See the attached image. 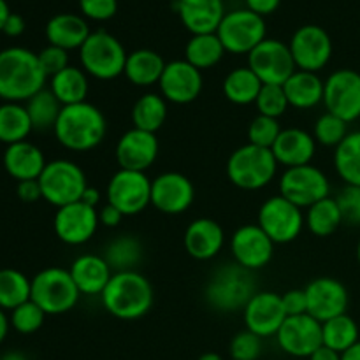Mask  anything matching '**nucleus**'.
Returning a JSON list of instances; mask_svg holds the SVG:
<instances>
[{
  "label": "nucleus",
  "mask_w": 360,
  "mask_h": 360,
  "mask_svg": "<svg viewBox=\"0 0 360 360\" xmlns=\"http://www.w3.org/2000/svg\"><path fill=\"white\" fill-rule=\"evenodd\" d=\"M48 76L37 53L27 48H6L0 51V98L6 102H27L46 88Z\"/></svg>",
  "instance_id": "nucleus-1"
},
{
  "label": "nucleus",
  "mask_w": 360,
  "mask_h": 360,
  "mask_svg": "<svg viewBox=\"0 0 360 360\" xmlns=\"http://www.w3.org/2000/svg\"><path fill=\"white\" fill-rule=\"evenodd\" d=\"M56 141L65 150L74 153H86L95 150L108 134L105 116L97 105L90 102L63 105L55 123Z\"/></svg>",
  "instance_id": "nucleus-2"
},
{
  "label": "nucleus",
  "mask_w": 360,
  "mask_h": 360,
  "mask_svg": "<svg viewBox=\"0 0 360 360\" xmlns=\"http://www.w3.org/2000/svg\"><path fill=\"white\" fill-rule=\"evenodd\" d=\"M102 306L115 319L132 322L153 308L155 294L150 280L139 271L115 273L101 295Z\"/></svg>",
  "instance_id": "nucleus-3"
},
{
  "label": "nucleus",
  "mask_w": 360,
  "mask_h": 360,
  "mask_svg": "<svg viewBox=\"0 0 360 360\" xmlns=\"http://www.w3.org/2000/svg\"><path fill=\"white\" fill-rule=\"evenodd\" d=\"M255 294L253 273L236 262H227L213 271L204 288L207 306L220 313L243 311Z\"/></svg>",
  "instance_id": "nucleus-4"
},
{
  "label": "nucleus",
  "mask_w": 360,
  "mask_h": 360,
  "mask_svg": "<svg viewBox=\"0 0 360 360\" xmlns=\"http://www.w3.org/2000/svg\"><path fill=\"white\" fill-rule=\"evenodd\" d=\"M278 162L269 148L245 144L231 153L227 160V178L241 190L266 188L278 174Z\"/></svg>",
  "instance_id": "nucleus-5"
},
{
  "label": "nucleus",
  "mask_w": 360,
  "mask_h": 360,
  "mask_svg": "<svg viewBox=\"0 0 360 360\" xmlns=\"http://www.w3.org/2000/svg\"><path fill=\"white\" fill-rule=\"evenodd\" d=\"M129 53L118 37L108 30L91 32L79 49L81 69L98 81L116 79L125 72Z\"/></svg>",
  "instance_id": "nucleus-6"
},
{
  "label": "nucleus",
  "mask_w": 360,
  "mask_h": 360,
  "mask_svg": "<svg viewBox=\"0 0 360 360\" xmlns=\"http://www.w3.org/2000/svg\"><path fill=\"white\" fill-rule=\"evenodd\" d=\"M81 294L63 267H46L32 278L30 299L46 315H63L76 308Z\"/></svg>",
  "instance_id": "nucleus-7"
},
{
  "label": "nucleus",
  "mask_w": 360,
  "mask_h": 360,
  "mask_svg": "<svg viewBox=\"0 0 360 360\" xmlns=\"http://www.w3.org/2000/svg\"><path fill=\"white\" fill-rule=\"evenodd\" d=\"M39 185L42 199L58 210L81 200L88 183L83 169L76 162L58 158L46 164L44 171L39 176Z\"/></svg>",
  "instance_id": "nucleus-8"
},
{
  "label": "nucleus",
  "mask_w": 360,
  "mask_h": 360,
  "mask_svg": "<svg viewBox=\"0 0 360 360\" xmlns=\"http://www.w3.org/2000/svg\"><path fill=\"white\" fill-rule=\"evenodd\" d=\"M217 35L227 53L250 55L264 39H267V25L262 16L245 7L225 14Z\"/></svg>",
  "instance_id": "nucleus-9"
},
{
  "label": "nucleus",
  "mask_w": 360,
  "mask_h": 360,
  "mask_svg": "<svg viewBox=\"0 0 360 360\" xmlns=\"http://www.w3.org/2000/svg\"><path fill=\"white\" fill-rule=\"evenodd\" d=\"M257 225L273 239L274 245H288L301 236L306 221L301 207L283 195H273L260 206Z\"/></svg>",
  "instance_id": "nucleus-10"
},
{
  "label": "nucleus",
  "mask_w": 360,
  "mask_h": 360,
  "mask_svg": "<svg viewBox=\"0 0 360 360\" xmlns=\"http://www.w3.org/2000/svg\"><path fill=\"white\" fill-rule=\"evenodd\" d=\"M280 195L301 210H308L319 200L330 197V181L316 165H299L285 169L280 178Z\"/></svg>",
  "instance_id": "nucleus-11"
},
{
  "label": "nucleus",
  "mask_w": 360,
  "mask_h": 360,
  "mask_svg": "<svg viewBox=\"0 0 360 360\" xmlns=\"http://www.w3.org/2000/svg\"><path fill=\"white\" fill-rule=\"evenodd\" d=\"M108 204L122 211L125 217H134L151 204V179L146 172L118 169L111 176L105 190Z\"/></svg>",
  "instance_id": "nucleus-12"
},
{
  "label": "nucleus",
  "mask_w": 360,
  "mask_h": 360,
  "mask_svg": "<svg viewBox=\"0 0 360 360\" xmlns=\"http://www.w3.org/2000/svg\"><path fill=\"white\" fill-rule=\"evenodd\" d=\"M323 105L327 112L347 123L360 118V72L338 69L323 81Z\"/></svg>",
  "instance_id": "nucleus-13"
},
{
  "label": "nucleus",
  "mask_w": 360,
  "mask_h": 360,
  "mask_svg": "<svg viewBox=\"0 0 360 360\" xmlns=\"http://www.w3.org/2000/svg\"><path fill=\"white\" fill-rule=\"evenodd\" d=\"M248 67L264 84H280L297 70L290 48L278 39H264L248 55Z\"/></svg>",
  "instance_id": "nucleus-14"
},
{
  "label": "nucleus",
  "mask_w": 360,
  "mask_h": 360,
  "mask_svg": "<svg viewBox=\"0 0 360 360\" xmlns=\"http://www.w3.org/2000/svg\"><path fill=\"white\" fill-rule=\"evenodd\" d=\"M297 70L319 72L329 63L333 56L330 35L319 25L299 27L288 42Z\"/></svg>",
  "instance_id": "nucleus-15"
},
{
  "label": "nucleus",
  "mask_w": 360,
  "mask_h": 360,
  "mask_svg": "<svg viewBox=\"0 0 360 360\" xmlns=\"http://www.w3.org/2000/svg\"><path fill=\"white\" fill-rule=\"evenodd\" d=\"M274 243L257 224H246L236 229L231 238V253L236 264L245 269H264L273 260Z\"/></svg>",
  "instance_id": "nucleus-16"
},
{
  "label": "nucleus",
  "mask_w": 360,
  "mask_h": 360,
  "mask_svg": "<svg viewBox=\"0 0 360 360\" xmlns=\"http://www.w3.org/2000/svg\"><path fill=\"white\" fill-rule=\"evenodd\" d=\"M98 225V211L81 200L58 207L53 218L56 238L69 246H79L90 241L97 234Z\"/></svg>",
  "instance_id": "nucleus-17"
},
{
  "label": "nucleus",
  "mask_w": 360,
  "mask_h": 360,
  "mask_svg": "<svg viewBox=\"0 0 360 360\" xmlns=\"http://www.w3.org/2000/svg\"><path fill=\"white\" fill-rule=\"evenodd\" d=\"M276 341L287 355L309 359L323 345L322 323L311 315L287 316L276 334Z\"/></svg>",
  "instance_id": "nucleus-18"
},
{
  "label": "nucleus",
  "mask_w": 360,
  "mask_h": 360,
  "mask_svg": "<svg viewBox=\"0 0 360 360\" xmlns=\"http://www.w3.org/2000/svg\"><path fill=\"white\" fill-rule=\"evenodd\" d=\"M195 200V186L185 174L162 172L151 179V206L164 214H181Z\"/></svg>",
  "instance_id": "nucleus-19"
},
{
  "label": "nucleus",
  "mask_w": 360,
  "mask_h": 360,
  "mask_svg": "<svg viewBox=\"0 0 360 360\" xmlns=\"http://www.w3.org/2000/svg\"><path fill=\"white\" fill-rule=\"evenodd\" d=\"M308 299V315L320 323L345 315L350 304L348 288L340 280L330 276H320L309 281L304 288Z\"/></svg>",
  "instance_id": "nucleus-20"
},
{
  "label": "nucleus",
  "mask_w": 360,
  "mask_h": 360,
  "mask_svg": "<svg viewBox=\"0 0 360 360\" xmlns=\"http://www.w3.org/2000/svg\"><path fill=\"white\" fill-rule=\"evenodd\" d=\"M202 70L195 69L186 60H172L165 63V69L158 81L162 97L178 105L195 101L202 91Z\"/></svg>",
  "instance_id": "nucleus-21"
},
{
  "label": "nucleus",
  "mask_w": 360,
  "mask_h": 360,
  "mask_svg": "<svg viewBox=\"0 0 360 360\" xmlns=\"http://www.w3.org/2000/svg\"><path fill=\"white\" fill-rule=\"evenodd\" d=\"M285 319H287V313H285L283 301L276 292L257 290V294L250 299L248 304L243 309L245 327L262 340L273 336L276 338Z\"/></svg>",
  "instance_id": "nucleus-22"
},
{
  "label": "nucleus",
  "mask_w": 360,
  "mask_h": 360,
  "mask_svg": "<svg viewBox=\"0 0 360 360\" xmlns=\"http://www.w3.org/2000/svg\"><path fill=\"white\" fill-rule=\"evenodd\" d=\"M160 151L157 134L130 129L116 143V162L120 169L146 172L155 164Z\"/></svg>",
  "instance_id": "nucleus-23"
},
{
  "label": "nucleus",
  "mask_w": 360,
  "mask_h": 360,
  "mask_svg": "<svg viewBox=\"0 0 360 360\" xmlns=\"http://www.w3.org/2000/svg\"><path fill=\"white\" fill-rule=\"evenodd\" d=\"M183 245L192 259L202 260V262L214 259L224 250V227L211 218H197L186 227Z\"/></svg>",
  "instance_id": "nucleus-24"
},
{
  "label": "nucleus",
  "mask_w": 360,
  "mask_h": 360,
  "mask_svg": "<svg viewBox=\"0 0 360 360\" xmlns=\"http://www.w3.org/2000/svg\"><path fill=\"white\" fill-rule=\"evenodd\" d=\"M179 20L192 35L217 34L225 13L224 0H178Z\"/></svg>",
  "instance_id": "nucleus-25"
},
{
  "label": "nucleus",
  "mask_w": 360,
  "mask_h": 360,
  "mask_svg": "<svg viewBox=\"0 0 360 360\" xmlns=\"http://www.w3.org/2000/svg\"><path fill=\"white\" fill-rule=\"evenodd\" d=\"M274 158L285 169L311 164L316 151V141L313 134L302 129H283L276 143L271 148Z\"/></svg>",
  "instance_id": "nucleus-26"
},
{
  "label": "nucleus",
  "mask_w": 360,
  "mask_h": 360,
  "mask_svg": "<svg viewBox=\"0 0 360 360\" xmlns=\"http://www.w3.org/2000/svg\"><path fill=\"white\" fill-rule=\"evenodd\" d=\"M69 271L79 294L86 297L102 295L115 274L104 257L95 255V253H83L77 257L70 264Z\"/></svg>",
  "instance_id": "nucleus-27"
},
{
  "label": "nucleus",
  "mask_w": 360,
  "mask_h": 360,
  "mask_svg": "<svg viewBox=\"0 0 360 360\" xmlns=\"http://www.w3.org/2000/svg\"><path fill=\"white\" fill-rule=\"evenodd\" d=\"M46 164L48 162H46L41 148L28 141L11 144L4 153V167H6L7 174L16 179L18 183L27 181V179H39Z\"/></svg>",
  "instance_id": "nucleus-28"
},
{
  "label": "nucleus",
  "mask_w": 360,
  "mask_h": 360,
  "mask_svg": "<svg viewBox=\"0 0 360 360\" xmlns=\"http://www.w3.org/2000/svg\"><path fill=\"white\" fill-rule=\"evenodd\" d=\"M90 27L79 14L62 13L53 16L46 25V39L51 46L65 51L81 49V46L90 37Z\"/></svg>",
  "instance_id": "nucleus-29"
},
{
  "label": "nucleus",
  "mask_w": 360,
  "mask_h": 360,
  "mask_svg": "<svg viewBox=\"0 0 360 360\" xmlns=\"http://www.w3.org/2000/svg\"><path fill=\"white\" fill-rule=\"evenodd\" d=\"M288 105L299 111H308L323 104V81L319 72L295 70L283 84Z\"/></svg>",
  "instance_id": "nucleus-30"
},
{
  "label": "nucleus",
  "mask_w": 360,
  "mask_h": 360,
  "mask_svg": "<svg viewBox=\"0 0 360 360\" xmlns=\"http://www.w3.org/2000/svg\"><path fill=\"white\" fill-rule=\"evenodd\" d=\"M165 69V60L153 49H136L129 53L125 63V77L134 86L148 88L158 84Z\"/></svg>",
  "instance_id": "nucleus-31"
},
{
  "label": "nucleus",
  "mask_w": 360,
  "mask_h": 360,
  "mask_svg": "<svg viewBox=\"0 0 360 360\" xmlns=\"http://www.w3.org/2000/svg\"><path fill=\"white\" fill-rule=\"evenodd\" d=\"M102 257L112 273H123V271H137L136 267L143 262L144 248L139 238L132 234H120L105 245Z\"/></svg>",
  "instance_id": "nucleus-32"
},
{
  "label": "nucleus",
  "mask_w": 360,
  "mask_h": 360,
  "mask_svg": "<svg viewBox=\"0 0 360 360\" xmlns=\"http://www.w3.org/2000/svg\"><path fill=\"white\" fill-rule=\"evenodd\" d=\"M49 90L53 91V95L58 98L62 105L86 102L88 90H90L88 74L81 67L69 65L62 72L49 77Z\"/></svg>",
  "instance_id": "nucleus-33"
},
{
  "label": "nucleus",
  "mask_w": 360,
  "mask_h": 360,
  "mask_svg": "<svg viewBox=\"0 0 360 360\" xmlns=\"http://www.w3.org/2000/svg\"><path fill=\"white\" fill-rule=\"evenodd\" d=\"M262 84V81L257 77V74L248 65L236 67L225 76L221 90H224L225 98L232 104L250 105L255 104Z\"/></svg>",
  "instance_id": "nucleus-34"
},
{
  "label": "nucleus",
  "mask_w": 360,
  "mask_h": 360,
  "mask_svg": "<svg viewBox=\"0 0 360 360\" xmlns=\"http://www.w3.org/2000/svg\"><path fill=\"white\" fill-rule=\"evenodd\" d=\"M130 116L134 129L157 134L167 120V101L160 94L148 91L137 98Z\"/></svg>",
  "instance_id": "nucleus-35"
},
{
  "label": "nucleus",
  "mask_w": 360,
  "mask_h": 360,
  "mask_svg": "<svg viewBox=\"0 0 360 360\" xmlns=\"http://www.w3.org/2000/svg\"><path fill=\"white\" fill-rule=\"evenodd\" d=\"M34 130L27 108L20 102H4L0 104V143L16 144L27 141Z\"/></svg>",
  "instance_id": "nucleus-36"
},
{
  "label": "nucleus",
  "mask_w": 360,
  "mask_h": 360,
  "mask_svg": "<svg viewBox=\"0 0 360 360\" xmlns=\"http://www.w3.org/2000/svg\"><path fill=\"white\" fill-rule=\"evenodd\" d=\"M304 221L308 231L316 238H329L338 229L343 225L340 206L336 202V197H327L319 200L316 204L306 210Z\"/></svg>",
  "instance_id": "nucleus-37"
},
{
  "label": "nucleus",
  "mask_w": 360,
  "mask_h": 360,
  "mask_svg": "<svg viewBox=\"0 0 360 360\" xmlns=\"http://www.w3.org/2000/svg\"><path fill=\"white\" fill-rule=\"evenodd\" d=\"M225 53L227 51H225L224 44L217 34L192 35L190 41L186 42L185 60L192 63L195 69L206 70L218 65Z\"/></svg>",
  "instance_id": "nucleus-38"
},
{
  "label": "nucleus",
  "mask_w": 360,
  "mask_h": 360,
  "mask_svg": "<svg viewBox=\"0 0 360 360\" xmlns=\"http://www.w3.org/2000/svg\"><path fill=\"white\" fill-rule=\"evenodd\" d=\"M334 167L347 185L360 186V130L348 134L336 148Z\"/></svg>",
  "instance_id": "nucleus-39"
},
{
  "label": "nucleus",
  "mask_w": 360,
  "mask_h": 360,
  "mask_svg": "<svg viewBox=\"0 0 360 360\" xmlns=\"http://www.w3.org/2000/svg\"><path fill=\"white\" fill-rule=\"evenodd\" d=\"M322 340L323 347H329L330 350L338 354H345L348 348L359 343V326L350 315H340L327 320L322 323Z\"/></svg>",
  "instance_id": "nucleus-40"
},
{
  "label": "nucleus",
  "mask_w": 360,
  "mask_h": 360,
  "mask_svg": "<svg viewBox=\"0 0 360 360\" xmlns=\"http://www.w3.org/2000/svg\"><path fill=\"white\" fill-rule=\"evenodd\" d=\"M32 280L18 269H0V309L13 311L23 302L30 301Z\"/></svg>",
  "instance_id": "nucleus-41"
},
{
  "label": "nucleus",
  "mask_w": 360,
  "mask_h": 360,
  "mask_svg": "<svg viewBox=\"0 0 360 360\" xmlns=\"http://www.w3.org/2000/svg\"><path fill=\"white\" fill-rule=\"evenodd\" d=\"M25 108L30 116L34 130H53L63 105L60 104V101L49 88H42L41 91H37L34 97L25 102Z\"/></svg>",
  "instance_id": "nucleus-42"
},
{
  "label": "nucleus",
  "mask_w": 360,
  "mask_h": 360,
  "mask_svg": "<svg viewBox=\"0 0 360 360\" xmlns=\"http://www.w3.org/2000/svg\"><path fill=\"white\" fill-rule=\"evenodd\" d=\"M348 134H350L348 123L330 112H323L315 122V129H313V137L316 143L327 148H338Z\"/></svg>",
  "instance_id": "nucleus-43"
},
{
  "label": "nucleus",
  "mask_w": 360,
  "mask_h": 360,
  "mask_svg": "<svg viewBox=\"0 0 360 360\" xmlns=\"http://www.w3.org/2000/svg\"><path fill=\"white\" fill-rule=\"evenodd\" d=\"M255 105L259 115L276 120H280L290 108L283 86H280V84H262Z\"/></svg>",
  "instance_id": "nucleus-44"
},
{
  "label": "nucleus",
  "mask_w": 360,
  "mask_h": 360,
  "mask_svg": "<svg viewBox=\"0 0 360 360\" xmlns=\"http://www.w3.org/2000/svg\"><path fill=\"white\" fill-rule=\"evenodd\" d=\"M44 320L46 313L42 311L32 299L30 301L23 302L21 306H18V308H14L9 316L11 327L20 334L37 333L42 327V323H44Z\"/></svg>",
  "instance_id": "nucleus-45"
},
{
  "label": "nucleus",
  "mask_w": 360,
  "mask_h": 360,
  "mask_svg": "<svg viewBox=\"0 0 360 360\" xmlns=\"http://www.w3.org/2000/svg\"><path fill=\"white\" fill-rule=\"evenodd\" d=\"M281 125L276 118L269 116H255L248 125V143L260 148H273L278 136L281 134Z\"/></svg>",
  "instance_id": "nucleus-46"
},
{
  "label": "nucleus",
  "mask_w": 360,
  "mask_h": 360,
  "mask_svg": "<svg viewBox=\"0 0 360 360\" xmlns=\"http://www.w3.org/2000/svg\"><path fill=\"white\" fill-rule=\"evenodd\" d=\"M262 350V338L250 333L248 329L236 334L231 341V347H229L232 360H259Z\"/></svg>",
  "instance_id": "nucleus-47"
},
{
  "label": "nucleus",
  "mask_w": 360,
  "mask_h": 360,
  "mask_svg": "<svg viewBox=\"0 0 360 360\" xmlns=\"http://www.w3.org/2000/svg\"><path fill=\"white\" fill-rule=\"evenodd\" d=\"M336 202L340 206L343 224L359 227L360 225V186L347 185L336 195Z\"/></svg>",
  "instance_id": "nucleus-48"
},
{
  "label": "nucleus",
  "mask_w": 360,
  "mask_h": 360,
  "mask_svg": "<svg viewBox=\"0 0 360 360\" xmlns=\"http://www.w3.org/2000/svg\"><path fill=\"white\" fill-rule=\"evenodd\" d=\"M39 62H41L42 70L48 77H53L55 74L62 72L63 69L70 65L69 63V51L62 48H56V46H46L42 51L37 53Z\"/></svg>",
  "instance_id": "nucleus-49"
},
{
  "label": "nucleus",
  "mask_w": 360,
  "mask_h": 360,
  "mask_svg": "<svg viewBox=\"0 0 360 360\" xmlns=\"http://www.w3.org/2000/svg\"><path fill=\"white\" fill-rule=\"evenodd\" d=\"M79 9L88 20L105 21L116 14L118 0H79Z\"/></svg>",
  "instance_id": "nucleus-50"
},
{
  "label": "nucleus",
  "mask_w": 360,
  "mask_h": 360,
  "mask_svg": "<svg viewBox=\"0 0 360 360\" xmlns=\"http://www.w3.org/2000/svg\"><path fill=\"white\" fill-rule=\"evenodd\" d=\"M281 301H283V308L287 316L306 315L308 313V299H306L304 288H294V290L285 292L281 295Z\"/></svg>",
  "instance_id": "nucleus-51"
},
{
  "label": "nucleus",
  "mask_w": 360,
  "mask_h": 360,
  "mask_svg": "<svg viewBox=\"0 0 360 360\" xmlns=\"http://www.w3.org/2000/svg\"><path fill=\"white\" fill-rule=\"evenodd\" d=\"M16 193L23 202H35V200L42 199L39 179H27V181H20L16 186Z\"/></svg>",
  "instance_id": "nucleus-52"
},
{
  "label": "nucleus",
  "mask_w": 360,
  "mask_h": 360,
  "mask_svg": "<svg viewBox=\"0 0 360 360\" xmlns=\"http://www.w3.org/2000/svg\"><path fill=\"white\" fill-rule=\"evenodd\" d=\"M123 218H125V214L120 210H116L115 206H111V204H105V206H102L101 210H98V221H101V225H104V227H118V225L122 224Z\"/></svg>",
  "instance_id": "nucleus-53"
},
{
  "label": "nucleus",
  "mask_w": 360,
  "mask_h": 360,
  "mask_svg": "<svg viewBox=\"0 0 360 360\" xmlns=\"http://www.w3.org/2000/svg\"><path fill=\"white\" fill-rule=\"evenodd\" d=\"M246 9H250L252 13L259 14V16H269L274 11L280 7L281 0H245Z\"/></svg>",
  "instance_id": "nucleus-54"
},
{
  "label": "nucleus",
  "mask_w": 360,
  "mask_h": 360,
  "mask_svg": "<svg viewBox=\"0 0 360 360\" xmlns=\"http://www.w3.org/2000/svg\"><path fill=\"white\" fill-rule=\"evenodd\" d=\"M25 28H27V25H25L23 16H20V14L16 13H11L9 18H7L6 25H4L2 32L6 35H9V37H20V35L25 32Z\"/></svg>",
  "instance_id": "nucleus-55"
},
{
  "label": "nucleus",
  "mask_w": 360,
  "mask_h": 360,
  "mask_svg": "<svg viewBox=\"0 0 360 360\" xmlns=\"http://www.w3.org/2000/svg\"><path fill=\"white\" fill-rule=\"evenodd\" d=\"M101 192H98L97 188H94V186H86V190H84L83 197H81V202H84L86 206L90 207H95L97 210L98 202H101Z\"/></svg>",
  "instance_id": "nucleus-56"
},
{
  "label": "nucleus",
  "mask_w": 360,
  "mask_h": 360,
  "mask_svg": "<svg viewBox=\"0 0 360 360\" xmlns=\"http://www.w3.org/2000/svg\"><path fill=\"white\" fill-rule=\"evenodd\" d=\"M309 360H341V354H338V352L330 350L329 347H323L322 345L319 350L313 352Z\"/></svg>",
  "instance_id": "nucleus-57"
},
{
  "label": "nucleus",
  "mask_w": 360,
  "mask_h": 360,
  "mask_svg": "<svg viewBox=\"0 0 360 360\" xmlns=\"http://www.w3.org/2000/svg\"><path fill=\"white\" fill-rule=\"evenodd\" d=\"M9 327H11L9 316L6 315V311H4V309H0V345L6 341L7 334H9Z\"/></svg>",
  "instance_id": "nucleus-58"
},
{
  "label": "nucleus",
  "mask_w": 360,
  "mask_h": 360,
  "mask_svg": "<svg viewBox=\"0 0 360 360\" xmlns=\"http://www.w3.org/2000/svg\"><path fill=\"white\" fill-rule=\"evenodd\" d=\"M341 360H360V341L352 348H348L345 354H341Z\"/></svg>",
  "instance_id": "nucleus-59"
},
{
  "label": "nucleus",
  "mask_w": 360,
  "mask_h": 360,
  "mask_svg": "<svg viewBox=\"0 0 360 360\" xmlns=\"http://www.w3.org/2000/svg\"><path fill=\"white\" fill-rule=\"evenodd\" d=\"M9 14H11V9H9V6H7V2L6 0H0V32H2V28H4V25H6Z\"/></svg>",
  "instance_id": "nucleus-60"
},
{
  "label": "nucleus",
  "mask_w": 360,
  "mask_h": 360,
  "mask_svg": "<svg viewBox=\"0 0 360 360\" xmlns=\"http://www.w3.org/2000/svg\"><path fill=\"white\" fill-rule=\"evenodd\" d=\"M0 360H30V359H28L25 354H21V352L11 350V352H6V354L0 357Z\"/></svg>",
  "instance_id": "nucleus-61"
},
{
  "label": "nucleus",
  "mask_w": 360,
  "mask_h": 360,
  "mask_svg": "<svg viewBox=\"0 0 360 360\" xmlns=\"http://www.w3.org/2000/svg\"><path fill=\"white\" fill-rule=\"evenodd\" d=\"M199 360H224L220 354H214V352H207V354H202Z\"/></svg>",
  "instance_id": "nucleus-62"
},
{
  "label": "nucleus",
  "mask_w": 360,
  "mask_h": 360,
  "mask_svg": "<svg viewBox=\"0 0 360 360\" xmlns=\"http://www.w3.org/2000/svg\"><path fill=\"white\" fill-rule=\"evenodd\" d=\"M357 260H359V266H360V241H359V245H357Z\"/></svg>",
  "instance_id": "nucleus-63"
}]
</instances>
